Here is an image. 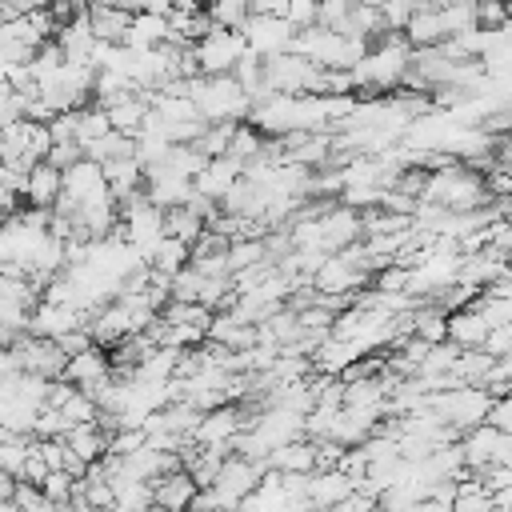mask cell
Masks as SVG:
<instances>
[{
  "mask_svg": "<svg viewBox=\"0 0 512 512\" xmlns=\"http://www.w3.org/2000/svg\"><path fill=\"white\" fill-rule=\"evenodd\" d=\"M188 100L196 104L204 124H240L248 116V96L228 76H196L188 80Z\"/></svg>",
  "mask_w": 512,
  "mask_h": 512,
  "instance_id": "obj_1",
  "label": "cell"
},
{
  "mask_svg": "<svg viewBox=\"0 0 512 512\" xmlns=\"http://www.w3.org/2000/svg\"><path fill=\"white\" fill-rule=\"evenodd\" d=\"M456 448H460V460H464V472H484V468H492V464H512V436L508 432H496V428H488V424H480V428H468L460 440H456Z\"/></svg>",
  "mask_w": 512,
  "mask_h": 512,
  "instance_id": "obj_2",
  "label": "cell"
},
{
  "mask_svg": "<svg viewBox=\"0 0 512 512\" xmlns=\"http://www.w3.org/2000/svg\"><path fill=\"white\" fill-rule=\"evenodd\" d=\"M244 52H248L244 36L240 32H224V28H208V36H200L192 44V60H196L200 76H228Z\"/></svg>",
  "mask_w": 512,
  "mask_h": 512,
  "instance_id": "obj_3",
  "label": "cell"
},
{
  "mask_svg": "<svg viewBox=\"0 0 512 512\" xmlns=\"http://www.w3.org/2000/svg\"><path fill=\"white\" fill-rule=\"evenodd\" d=\"M264 472H268L264 460L252 464V460H240V456H224L220 460V472L212 480V492L220 496V508H236L244 496H252L256 484L264 480Z\"/></svg>",
  "mask_w": 512,
  "mask_h": 512,
  "instance_id": "obj_4",
  "label": "cell"
},
{
  "mask_svg": "<svg viewBox=\"0 0 512 512\" xmlns=\"http://www.w3.org/2000/svg\"><path fill=\"white\" fill-rule=\"evenodd\" d=\"M60 380H68L76 392H84L88 400H96L108 384H112V364H108V352L104 348H88V352H80V356H68L64 360V372H60Z\"/></svg>",
  "mask_w": 512,
  "mask_h": 512,
  "instance_id": "obj_5",
  "label": "cell"
},
{
  "mask_svg": "<svg viewBox=\"0 0 512 512\" xmlns=\"http://www.w3.org/2000/svg\"><path fill=\"white\" fill-rule=\"evenodd\" d=\"M240 36H244V48L252 52V56H280V52H288V44H292V28L284 24V20H272V16H252L248 12V20L240 24Z\"/></svg>",
  "mask_w": 512,
  "mask_h": 512,
  "instance_id": "obj_6",
  "label": "cell"
},
{
  "mask_svg": "<svg viewBox=\"0 0 512 512\" xmlns=\"http://www.w3.org/2000/svg\"><path fill=\"white\" fill-rule=\"evenodd\" d=\"M12 356L20 360V372L40 376V380H60V372H64V356H60V348H56L52 340H40V336H28V332L16 336Z\"/></svg>",
  "mask_w": 512,
  "mask_h": 512,
  "instance_id": "obj_7",
  "label": "cell"
},
{
  "mask_svg": "<svg viewBox=\"0 0 512 512\" xmlns=\"http://www.w3.org/2000/svg\"><path fill=\"white\" fill-rule=\"evenodd\" d=\"M368 280H372L368 272L352 268V264L336 252V256H328V260L316 268V276H312V292H316V296H356Z\"/></svg>",
  "mask_w": 512,
  "mask_h": 512,
  "instance_id": "obj_8",
  "label": "cell"
},
{
  "mask_svg": "<svg viewBox=\"0 0 512 512\" xmlns=\"http://www.w3.org/2000/svg\"><path fill=\"white\" fill-rule=\"evenodd\" d=\"M360 240V216L352 212V208H344V204H332L324 216H320V248L328 252V256H336V252H344L348 244H356Z\"/></svg>",
  "mask_w": 512,
  "mask_h": 512,
  "instance_id": "obj_9",
  "label": "cell"
},
{
  "mask_svg": "<svg viewBox=\"0 0 512 512\" xmlns=\"http://www.w3.org/2000/svg\"><path fill=\"white\" fill-rule=\"evenodd\" d=\"M244 176V168L236 164V160H228V156H220V160H208L196 176H192V192L196 196H204L208 204H216L220 208V200H224V192L236 184Z\"/></svg>",
  "mask_w": 512,
  "mask_h": 512,
  "instance_id": "obj_10",
  "label": "cell"
},
{
  "mask_svg": "<svg viewBox=\"0 0 512 512\" xmlns=\"http://www.w3.org/2000/svg\"><path fill=\"white\" fill-rule=\"evenodd\" d=\"M84 324H88V316H80L76 308H60V304H36L28 312V336H40V340H56Z\"/></svg>",
  "mask_w": 512,
  "mask_h": 512,
  "instance_id": "obj_11",
  "label": "cell"
},
{
  "mask_svg": "<svg viewBox=\"0 0 512 512\" xmlns=\"http://www.w3.org/2000/svg\"><path fill=\"white\" fill-rule=\"evenodd\" d=\"M84 16H88V32L96 44H120L132 24V12L120 4H92V8H84Z\"/></svg>",
  "mask_w": 512,
  "mask_h": 512,
  "instance_id": "obj_12",
  "label": "cell"
},
{
  "mask_svg": "<svg viewBox=\"0 0 512 512\" xmlns=\"http://www.w3.org/2000/svg\"><path fill=\"white\" fill-rule=\"evenodd\" d=\"M352 492H356V480H348L340 468H332V472H312V476H308V488H304V496H308L312 512L332 508V504L348 500Z\"/></svg>",
  "mask_w": 512,
  "mask_h": 512,
  "instance_id": "obj_13",
  "label": "cell"
},
{
  "mask_svg": "<svg viewBox=\"0 0 512 512\" xmlns=\"http://www.w3.org/2000/svg\"><path fill=\"white\" fill-rule=\"evenodd\" d=\"M196 496V484L188 480V472H172V476H160L152 484V508L156 512H188Z\"/></svg>",
  "mask_w": 512,
  "mask_h": 512,
  "instance_id": "obj_14",
  "label": "cell"
},
{
  "mask_svg": "<svg viewBox=\"0 0 512 512\" xmlns=\"http://www.w3.org/2000/svg\"><path fill=\"white\" fill-rule=\"evenodd\" d=\"M104 116H108V128H112L116 136H128V140H136V132H140L144 116H148V100H144V92L120 96L116 104H108V108H104Z\"/></svg>",
  "mask_w": 512,
  "mask_h": 512,
  "instance_id": "obj_15",
  "label": "cell"
},
{
  "mask_svg": "<svg viewBox=\"0 0 512 512\" xmlns=\"http://www.w3.org/2000/svg\"><path fill=\"white\" fill-rule=\"evenodd\" d=\"M20 196L28 200V208H48L52 212V204L60 196V172L48 168V164H32L24 184H20Z\"/></svg>",
  "mask_w": 512,
  "mask_h": 512,
  "instance_id": "obj_16",
  "label": "cell"
},
{
  "mask_svg": "<svg viewBox=\"0 0 512 512\" xmlns=\"http://www.w3.org/2000/svg\"><path fill=\"white\" fill-rule=\"evenodd\" d=\"M484 336H488V324L472 312V308H460V312H448V324H444V340L452 344V348H460V352H472V348H480L484 344Z\"/></svg>",
  "mask_w": 512,
  "mask_h": 512,
  "instance_id": "obj_17",
  "label": "cell"
},
{
  "mask_svg": "<svg viewBox=\"0 0 512 512\" xmlns=\"http://www.w3.org/2000/svg\"><path fill=\"white\" fill-rule=\"evenodd\" d=\"M360 356H364V352H360L356 344L328 336V340L308 356V364H312V372H320V376H336V380H340V372H344L348 364H356Z\"/></svg>",
  "mask_w": 512,
  "mask_h": 512,
  "instance_id": "obj_18",
  "label": "cell"
},
{
  "mask_svg": "<svg viewBox=\"0 0 512 512\" xmlns=\"http://www.w3.org/2000/svg\"><path fill=\"white\" fill-rule=\"evenodd\" d=\"M268 472L276 476H312V440H292L268 452Z\"/></svg>",
  "mask_w": 512,
  "mask_h": 512,
  "instance_id": "obj_19",
  "label": "cell"
},
{
  "mask_svg": "<svg viewBox=\"0 0 512 512\" xmlns=\"http://www.w3.org/2000/svg\"><path fill=\"white\" fill-rule=\"evenodd\" d=\"M64 444H68V452L88 468V464H96V460H104V452H108V436L96 428V424H80V428H68L64 436H60Z\"/></svg>",
  "mask_w": 512,
  "mask_h": 512,
  "instance_id": "obj_20",
  "label": "cell"
},
{
  "mask_svg": "<svg viewBox=\"0 0 512 512\" xmlns=\"http://www.w3.org/2000/svg\"><path fill=\"white\" fill-rule=\"evenodd\" d=\"M200 232H204V224H200L188 208H172V212H164V236H168V240L192 248V240H196Z\"/></svg>",
  "mask_w": 512,
  "mask_h": 512,
  "instance_id": "obj_21",
  "label": "cell"
},
{
  "mask_svg": "<svg viewBox=\"0 0 512 512\" xmlns=\"http://www.w3.org/2000/svg\"><path fill=\"white\" fill-rule=\"evenodd\" d=\"M200 292H204V276H200L192 264H184V268L168 280V296H172L176 304H200Z\"/></svg>",
  "mask_w": 512,
  "mask_h": 512,
  "instance_id": "obj_22",
  "label": "cell"
},
{
  "mask_svg": "<svg viewBox=\"0 0 512 512\" xmlns=\"http://www.w3.org/2000/svg\"><path fill=\"white\" fill-rule=\"evenodd\" d=\"M112 128H108V116H104V108H96V104H84L80 108V124H76V144L80 148H88V144H96L100 136H108Z\"/></svg>",
  "mask_w": 512,
  "mask_h": 512,
  "instance_id": "obj_23",
  "label": "cell"
},
{
  "mask_svg": "<svg viewBox=\"0 0 512 512\" xmlns=\"http://www.w3.org/2000/svg\"><path fill=\"white\" fill-rule=\"evenodd\" d=\"M204 16H208V24H212V28L240 32V24L248 20V4H240V0H220V4L204 8Z\"/></svg>",
  "mask_w": 512,
  "mask_h": 512,
  "instance_id": "obj_24",
  "label": "cell"
},
{
  "mask_svg": "<svg viewBox=\"0 0 512 512\" xmlns=\"http://www.w3.org/2000/svg\"><path fill=\"white\" fill-rule=\"evenodd\" d=\"M224 256H228V272H232V276H236V272H244V268L268 264V260H264V244H260V240H232Z\"/></svg>",
  "mask_w": 512,
  "mask_h": 512,
  "instance_id": "obj_25",
  "label": "cell"
},
{
  "mask_svg": "<svg viewBox=\"0 0 512 512\" xmlns=\"http://www.w3.org/2000/svg\"><path fill=\"white\" fill-rule=\"evenodd\" d=\"M56 412L64 416L68 428H80V424H92V420H96V400H88L84 392H72Z\"/></svg>",
  "mask_w": 512,
  "mask_h": 512,
  "instance_id": "obj_26",
  "label": "cell"
},
{
  "mask_svg": "<svg viewBox=\"0 0 512 512\" xmlns=\"http://www.w3.org/2000/svg\"><path fill=\"white\" fill-rule=\"evenodd\" d=\"M376 12H380V28H384V32H404V24L412 20L416 4H404V0H384V4H376Z\"/></svg>",
  "mask_w": 512,
  "mask_h": 512,
  "instance_id": "obj_27",
  "label": "cell"
},
{
  "mask_svg": "<svg viewBox=\"0 0 512 512\" xmlns=\"http://www.w3.org/2000/svg\"><path fill=\"white\" fill-rule=\"evenodd\" d=\"M80 160H84V148H80L76 140H68V144H52L48 156H44V164L56 168V172H68V168H76Z\"/></svg>",
  "mask_w": 512,
  "mask_h": 512,
  "instance_id": "obj_28",
  "label": "cell"
},
{
  "mask_svg": "<svg viewBox=\"0 0 512 512\" xmlns=\"http://www.w3.org/2000/svg\"><path fill=\"white\" fill-rule=\"evenodd\" d=\"M284 24H288L292 32L312 28V24H316V4H312V0H288V4H284Z\"/></svg>",
  "mask_w": 512,
  "mask_h": 512,
  "instance_id": "obj_29",
  "label": "cell"
},
{
  "mask_svg": "<svg viewBox=\"0 0 512 512\" xmlns=\"http://www.w3.org/2000/svg\"><path fill=\"white\" fill-rule=\"evenodd\" d=\"M480 352H484V356H492V360H504V356L512 352V324H500V328H488V336H484V344H480Z\"/></svg>",
  "mask_w": 512,
  "mask_h": 512,
  "instance_id": "obj_30",
  "label": "cell"
},
{
  "mask_svg": "<svg viewBox=\"0 0 512 512\" xmlns=\"http://www.w3.org/2000/svg\"><path fill=\"white\" fill-rule=\"evenodd\" d=\"M40 496H44L48 504H64V500L72 496V476H68V472H48V476L40 480Z\"/></svg>",
  "mask_w": 512,
  "mask_h": 512,
  "instance_id": "obj_31",
  "label": "cell"
},
{
  "mask_svg": "<svg viewBox=\"0 0 512 512\" xmlns=\"http://www.w3.org/2000/svg\"><path fill=\"white\" fill-rule=\"evenodd\" d=\"M52 344H56V348H60V356L68 360V356L88 352V348H92V336H88V328H72V332H64V336H56Z\"/></svg>",
  "mask_w": 512,
  "mask_h": 512,
  "instance_id": "obj_32",
  "label": "cell"
},
{
  "mask_svg": "<svg viewBox=\"0 0 512 512\" xmlns=\"http://www.w3.org/2000/svg\"><path fill=\"white\" fill-rule=\"evenodd\" d=\"M484 424L496 428V432H508V436H512V400H492L488 412H484Z\"/></svg>",
  "mask_w": 512,
  "mask_h": 512,
  "instance_id": "obj_33",
  "label": "cell"
},
{
  "mask_svg": "<svg viewBox=\"0 0 512 512\" xmlns=\"http://www.w3.org/2000/svg\"><path fill=\"white\" fill-rule=\"evenodd\" d=\"M16 120H20V100H16V92L8 84H0V128H8Z\"/></svg>",
  "mask_w": 512,
  "mask_h": 512,
  "instance_id": "obj_34",
  "label": "cell"
},
{
  "mask_svg": "<svg viewBox=\"0 0 512 512\" xmlns=\"http://www.w3.org/2000/svg\"><path fill=\"white\" fill-rule=\"evenodd\" d=\"M52 512H92L84 500H64V504H52Z\"/></svg>",
  "mask_w": 512,
  "mask_h": 512,
  "instance_id": "obj_35",
  "label": "cell"
},
{
  "mask_svg": "<svg viewBox=\"0 0 512 512\" xmlns=\"http://www.w3.org/2000/svg\"><path fill=\"white\" fill-rule=\"evenodd\" d=\"M100 512H120V508H116V504H108V508H100Z\"/></svg>",
  "mask_w": 512,
  "mask_h": 512,
  "instance_id": "obj_36",
  "label": "cell"
}]
</instances>
